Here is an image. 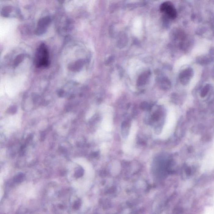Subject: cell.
<instances>
[{
	"label": "cell",
	"mask_w": 214,
	"mask_h": 214,
	"mask_svg": "<svg viewBox=\"0 0 214 214\" xmlns=\"http://www.w3.org/2000/svg\"><path fill=\"white\" fill-rule=\"evenodd\" d=\"M49 51L47 46L41 44L36 51L35 64L38 68H43L48 67L49 65Z\"/></svg>",
	"instance_id": "cell-1"
},
{
	"label": "cell",
	"mask_w": 214,
	"mask_h": 214,
	"mask_svg": "<svg viewBox=\"0 0 214 214\" xmlns=\"http://www.w3.org/2000/svg\"><path fill=\"white\" fill-rule=\"evenodd\" d=\"M160 10L162 13H165L170 19H175L177 16L176 9L171 2H166L162 3Z\"/></svg>",
	"instance_id": "cell-2"
},
{
	"label": "cell",
	"mask_w": 214,
	"mask_h": 214,
	"mask_svg": "<svg viewBox=\"0 0 214 214\" xmlns=\"http://www.w3.org/2000/svg\"><path fill=\"white\" fill-rule=\"evenodd\" d=\"M50 19L49 17L43 18L39 21L38 23L37 33L39 34L44 33L46 31L47 27L50 23Z\"/></svg>",
	"instance_id": "cell-3"
},
{
	"label": "cell",
	"mask_w": 214,
	"mask_h": 214,
	"mask_svg": "<svg viewBox=\"0 0 214 214\" xmlns=\"http://www.w3.org/2000/svg\"><path fill=\"white\" fill-rule=\"evenodd\" d=\"M83 174V171L81 169L78 170V171L76 173V175L77 177H81V175H82Z\"/></svg>",
	"instance_id": "cell-4"
},
{
	"label": "cell",
	"mask_w": 214,
	"mask_h": 214,
	"mask_svg": "<svg viewBox=\"0 0 214 214\" xmlns=\"http://www.w3.org/2000/svg\"><path fill=\"white\" fill-rule=\"evenodd\" d=\"M80 204V202H77V203L75 204V205H74V207H75V208H76V209H77V208H79V207Z\"/></svg>",
	"instance_id": "cell-5"
},
{
	"label": "cell",
	"mask_w": 214,
	"mask_h": 214,
	"mask_svg": "<svg viewBox=\"0 0 214 214\" xmlns=\"http://www.w3.org/2000/svg\"></svg>",
	"instance_id": "cell-6"
}]
</instances>
